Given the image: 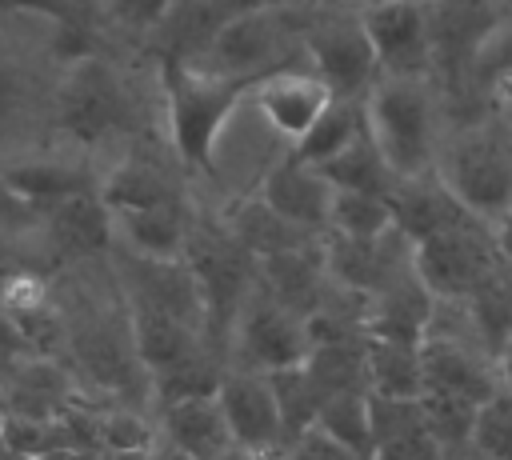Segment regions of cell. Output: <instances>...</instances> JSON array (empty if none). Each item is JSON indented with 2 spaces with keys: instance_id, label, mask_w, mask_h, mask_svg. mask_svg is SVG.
<instances>
[{
  "instance_id": "cell-1",
  "label": "cell",
  "mask_w": 512,
  "mask_h": 460,
  "mask_svg": "<svg viewBox=\"0 0 512 460\" xmlns=\"http://www.w3.org/2000/svg\"><path fill=\"white\" fill-rule=\"evenodd\" d=\"M160 76V132L188 176L212 172L220 156V140L232 116L248 104L244 80L212 76L192 64L156 68Z\"/></svg>"
},
{
  "instance_id": "cell-2",
  "label": "cell",
  "mask_w": 512,
  "mask_h": 460,
  "mask_svg": "<svg viewBox=\"0 0 512 460\" xmlns=\"http://www.w3.org/2000/svg\"><path fill=\"white\" fill-rule=\"evenodd\" d=\"M364 116L396 180H420L436 172L452 124L432 76H380L364 96Z\"/></svg>"
},
{
  "instance_id": "cell-3",
  "label": "cell",
  "mask_w": 512,
  "mask_h": 460,
  "mask_svg": "<svg viewBox=\"0 0 512 460\" xmlns=\"http://www.w3.org/2000/svg\"><path fill=\"white\" fill-rule=\"evenodd\" d=\"M48 112L56 120V132L88 160L108 140L124 148L136 124L128 76L116 68V60L104 56V48L60 64L52 96H48Z\"/></svg>"
},
{
  "instance_id": "cell-4",
  "label": "cell",
  "mask_w": 512,
  "mask_h": 460,
  "mask_svg": "<svg viewBox=\"0 0 512 460\" xmlns=\"http://www.w3.org/2000/svg\"><path fill=\"white\" fill-rule=\"evenodd\" d=\"M304 28H308V0L248 8L220 28L204 60L192 68L256 84L280 68L304 64Z\"/></svg>"
},
{
  "instance_id": "cell-5",
  "label": "cell",
  "mask_w": 512,
  "mask_h": 460,
  "mask_svg": "<svg viewBox=\"0 0 512 460\" xmlns=\"http://www.w3.org/2000/svg\"><path fill=\"white\" fill-rule=\"evenodd\" d=\"M304 64L332 88L336 100H364L380 80V60L356 0H308Z\"/></svg>"
},
{
  "instance_id": "cell-6",
  "label": "cell",
  "mask_w": 512,
  "mask_h": 460,
  "mask_svg": "<svg viewBox=\"0 0 512 460\" xmlns=\"http://www.w3.org/2000/svg\"><path fill=\"white\" fill-rule=\"evenodd\" d=\"M416 272L436 300H468L508 268L496 244V228L480 216H468L456 228H444L416 244Z\"/></svg>"
},
{
  "instance_id": "cell-7",
  "label": "cell",
  "mask_w": 512,
  "mask_h": 460,
  "mask_svg": "<svg viewBox=\"0 0 512 460\" xmlns=\"http://www.w3.org/2000/svg\"><path fill=\"white\" fill-rule=\"evenodd\" d=\"M224 356H228V368H248L264 376L300 368L312 356V328L304 316H296L292 308L276 304L256 288L244 300L240 316L232 320Z\"/></svg>"
},
{
  "instance_id": "cell-8",
  "label": "cell",
  "mask_w": 512,
  "mask_h": 460,
  "mask_svg": "<svg viewBox=\"0 0 512 460\" xmlns=\"http://www.w3.org/2000/svg\"><path fill=\"white\" fill-rule=\"evenodd\" d=\"M332 100H336L332 88L308 64L280 68V72H272V76H264V80H256L248 88V108L288 148H296L312 132V124L324 116V108Z\"/></svg>"
},
{
  "instance_id": "cell-9",
  "label": "cell",
  "mask_w": 512,
  "mask_h": 460,
  "mask_svg": "<svg viewBox=\"0 0 512 460\" xmlns=\"http://www.w3.org/2000/svg\"><path fill=\"white\" fill-rule=\"evenodd\" d=\"M224 420L232 428L236 452L248 456H284L288 452V432L280 420V404L272 392V380L264 372L248 368H228L216 392Z\"/></svg>"
},
{
  "instance_id": "cell-10",
  "label": "cell",
  "mask_w": 512,
  "mask_h": 460,
  "mask_svg": "<svg viewBox=\"0 0 512 460\" xmlns=\"http://www.w3.org/2000/svg\"><path fill=\"white\" fill-rule=\"evenodd\" d=\"M4 376V408L0 416H24V420H60L84 400L80 376L60 356H20L12 364H0Z\"/></svg>"
},
{
  "instance_id": "cell-11",
  "label": "cell",
  "mask_w": 512,
  "mask_h": 460,
  "mask_svg": "<svg viewBox=\"0 0 512 460\" xmlns=\"http://www.w3.org/2000/svg\"><path fill=\"white\" fill-rule=\"evenodd\" d=\"M364 28L380 60V76H432L428 0H384L364 8Z\"/></svg>"
},
{
  "instance_id": "cell-12",
  "label": "cell",
  "mask_w": 512,
  "mask_h": 460,
  "mask_svg": "<svg viewBox=\"0 0 512 460\" xmlns=\"http://www.w3.org/2000/svg\"><path fill=\"white\" fill-rule=\"evenodd\" d=\"M44 244L56 272L68 264L108 260L116 248V236H112V212L100 200V192H84L44 208Z\"/></svg>"
},
{
  "instance_id": "cell-13",
  "label": "cell",
  "mask_w": 512,
  "mask_h": 460,
  "mask_svg": "<svg viewBox=\"0 0 512 460\" xmlns=\"http://www.w3.org/2000/svg\"><path fill=\"white\" fill-rule=\"evenodd\" d=\"M256 196H264L280 216H288L292 224L324 236L328 232V216H332V196L336 188L328 184V176L304 160H296L292 152H284L276 164L264 168V176L256 180Z\"/></svg>"
},
{
  "instance_id": "cell-14",
  "label": "cell",
  "mask_w": 512,
  "mask_h": 460,
  "mask_svg": "<svg viewBox=\"0 0 512 460\" xmlns=\"http://www.w3.org/2000/svg\"><path fill=\"white\" fill-rule=\"evenodd\" d=\"M256 288L264 296H272L276 304L292 308L296 316L312 320V312L324 304V296L332 288L328 260H324V236L304 244V248L256 260Z\"/></svg>"
},
{
  "instance_id": "cell-15",
  "label": "cell",
  "mask_w": 512,
  "mask_h": 460,
  "mask_svg": "<svg viewBox=\"0 0 512 460\" xmlns=\"http://www.w3.org/2000/svg\"><path fill=\"white\" fill-rule=\"evenodd\" d=\"M156 428H160V440H168L172 448H180L192 460H228L236 452L232 428H228L216 396H196V400L160 408Z\"/></svg>"
},
{
  "instance_id": "cell-16",
  "label": "cell",
  "mask_w": 512,
  "mask_h": 460,
  "mask_svg": "<svg viewBox=\"0 0 512 460\" xmlns=\"http://www.w3.org/2000/svg\"><path fill=\"white\" fill-rule=\"evenodd\" d=\"M220 216H224L228 232L236 236V244H240L248 256H256V260H268V256H280V252H292V248H304V244L320 240L316 232H308V228L292 224L288 216H280V212H276L264 196H256V192H244V196L224 200Z\"/></svg>"
},
{
  "instance_id": "cell-17",
  "label": "cell",
  "mask_w": 512,
  "mask_h": 460,
  "mask_svg": "<svg viewBox=\"0 0 512 460\" xmlns=\"http://www.w3.org/2000/svg\"><path fill=\"white\" fill-rule=\"evenodd\" d=\"M192 220H196V204L112 212V236L120 252L148 256V260H184Z\"/></svg>"
},
{
  "instance_id": "cell-18",
  "label": "cell",
  "mask_w": 512,
  "mask_h": 460,
  "mask_svg": "<svg viewBox=\"0 0 512 460\" xmlns=\"http://www.w3.org/2000/svg\"><path fill=\"white\" fill-rule=\"evenodd\" d=\"M392 204V216H396V228L408 236V240H428L444 228H456L460 220H468L472 212L448 192V184L432 172V176H420V180H400L388 196Z\"/></svg>"
},
{
  "instance_id": "cell-19",
  "label": "cell",
  "mask_w": 512,
  "mask_h": 460,
  "mask_svg": "<svg viewBox=\"0 0 512 460\" xmlns=\"http://www.w3.org/2000/svg\"><path fill=\"white\" fill-rule=\"evenodd\" d=\"M364 356H368V392L372 396H404V400L424 396L420 344L388 340V336H368Z\"/></svg>"
},
{
  "instance_id": "cell-20",
  "label": "cell",
  "mask_w": 512,
  "mask_h": 460,
  "mask_svg": "<svg viewBox=\"0 0 512 460\" xmlns=\"http://www.w3.org/2000/svg\"><path fill=\"white\" fill-rule=\"evenodd\" d=\"M368 132V116H364V100H332L324 108V116L312 124V132L288 148L296 160L312 164V168H324L328 160H336L344 148H352L360 136Z\"/></svg>"
},
{
  "instance_id": "cell-21",
  "label": "cell",
  "mask_w": 512,
  "mask_h": 460,
  "mask_svg": "<svg viewBox=\"0 0 512 460\" xmlns=\"http://www.w3.org/2000/svg\"><path fill=\"white\" fill-rule=\"evenodd\" d=\"M328 176L332 188H344V192H372V196H392V188L400 184L396 172L388 168L384 152L376 148L372 132H364L352 148H344L336 160H328L320 168Z\"/></svg>"
},
{
  "instance_id": "cell-22",
  "label": "cell",
  "mask_w": 512,
  "mask_h": 460,
  "mask_svg": "<svg viewBox=\"0 0 512 460\" xmlns=\"http://www.w3.org/2000/svg\"><path fill=\"white\" fill-rule=\"evenodd\" d=\"M392 228H396V216H392L388 196L336 188V196H332V216H328V232L348 236V240H380V236H388Z\"/></svg>"
},
{
  "instance_id": "cell-23",
  "label": "cell",
  "mask_w": 512,
  "mask_h": 460,
  "mask_svg": "<svg viewBox=\"0 0 512 460\" xmlns=\"http://www.w3.org/2000/svg\"><path fill=\"white\" fill-rule=\"evenodd\" d=\"M420 404H424V428L444 448V456L448 460L472 456V424H476L480 404L460 400V396H440V392H424Z\"/></svg>"
},
{
  "instance_id": "cell-24",
  "label": "cell",
  "mask_w": 512,
  "mask_h": 460,
  "mask_svg": "<svg viewBox=\"0 0 512 460\" xmlns=\"http://www.w3.org/2000/svg\"><path fill=\"white\" fill-rule=\"evenodd\" d=\"M272 392H276V404H280V420H284V432H288V444L296 436H304L308 428H316L320 420V408H324V392L320 384L312 380V372L300 364V368H284V372H272Z\"/></svg>"
},
{
  "instance_id": "cell-25",
  "label": "cell",
  "mask_w": 512,
  "mask_h": 460,
  "mask_svg": "<svg viewBox=\"0 0 512 460\" xmlns=\"http://www.w3.org/2000/svg\"><path fill=\"white\" fill-rule=\"evenodd\" d=\"M320 432H328L332 440L356 448V452H368L372 456V428H368V392H336L324 400L320 408V420H316Z\"/></svg>"
},
{
  "instance_id": "cell-26",
  "label": "cell",
  "mask_w": 512,
  "mask_h": 460,
  "mask_svg": "<svg viewBox=\"0 0 512 460\" xmlns=\"http://www.w3.org/2000/svg\"><path fill=\"white\" fill-rule=\"evenodd\" d=\"M472 456L476 460H512V392H496L476 408L472 424Z\"/></svg>"
},
{
  "instance_id": "cell-27",
  "label": "cell",
  "mask_w": 512,
  "mask_h": 460,
  "mask_svg": "<svg viewBox=\"0 0 512 460\" xmlns=\"http://www.w3.org/2000/svg\"><path fill=\"white\" fill-rule=\"evenodd\" d=\"M368 428H372V448L392 444L400 436L424 432V404L404 400V396H372L368 392Z\"/></svg>"
},
{
  "instance_id": "cell-28",
  "label": "cell",
  "mask_w": 512,
  "mask_h": 460,
  "mask_svg": "<svg viewBox=\"0 0 512 460\" xmlns=\"http://www.w3.org/2000/svg\"><path fill=\"white\" fill-rule=\"evenodd\" d=\"M172 4L176 0H104V20H108V32H120L144 44V36L172 12Z\"/></svg>"
},
{
  "instance_id": "cell-29",
  "label": "cell",
  "mask_w": 512,
  "mask_h": 460,
  "mask_svg": "<svg viewBox=\"0 0 512 460\" xmlns=\"http://www.w3.org/2000/svg\"><path fill=\"white\" fill-rule=\"evenodd\" d=\"M44 228V212L36 204H28L0 172V244L4 240H28V236H40Z\"/></svg>"
},
{
  "instance_id": "cell-30",
  "label": "cell",
  "mask_w": 512,
  "mask_h": 460,
  "mask_svg": "<svg viewBox=\"0 0 512 460\" xmlns=\"http://www.w3.org/2000/svg\"><path fill=\"white\" fill-rule=\"evenodd\" d=\"M32 92L36 88H32V76L20 64V56H8V48H0V124L24 116L32 104Z\"/></svg>"
},
{
  "instance_id": "cell-31",
  "label": "cell",
  "mask_w": 512,
  "mask_h": 460,
  "mask_svg": "<svg viewBox=\"0 0 512 460\" xmlns=\"http://www.w3.org/2000/svg\"><path fill=\"white\" fill-rule=\"evenodd\" d=\"M284 460H372V456H368V452H356V448H348V444H340V440H332V436L320 432V428H308L304 436H296V440L288 444Z\"/></svg>"
},
{
  "instance_id": "cell-32",
  "label": "cell",
  "mask_w": 512,
  "mask_h": 460,
  "mask_svg": "<svg viewBox=\"0 0 512 460\" xmlns=\"http://www.w3.org/2000/svg\"><path fill=\"white\" fill-rule=\"evenodd\" d=\"M372 460H448V456L424 428V432H412V436H400L392 444L372 448Z\"/></svg>"
},
{
  "instance_id": "cell-33",
  "label": "cell",
  "mask_w": 512,
  "mask_h": 460,
  "mask_svg": "<svg viewBox=\"0 0 512 460\" xmlns=\"http://www.w3.org/2000/svg\"><path fill=\"white\" fill-rule=\"evenodd\" d=\"M20 356H32V344H28V336H24L20 320H16V312L0 300V364H12V360H20Z\"/></svg>"
},
{
  "instance_id": "cell-34",
  "label": "cell",
  "mask_w": 512,
  "mask_h": 460,
  "mask_svg": "<svg viewBox=\"0 0 512 460\" xmlns=\"http://www.w3.org/2000/svg\"><path fill=\"white\" fill-rule=\"evenodd\" d=\"M496 228V244H500V256H504V268L512 272V208L492 224Z\"/></svg>"
},
{
  "instance_id": "cell-35",
  "label": "cell",
  "mask_w": 512,
  "mask_h": 460,
  "mask_svg": "<svg viewBox=\"0 0 512 460\" xmlns=\"http://www.w3.org/2000/svg\"><path fill=\"white\" fill-rule=\"evenodd\" d=\"M148 460H192V456H184L180 448H172L168 440H156L152 444V452H148Z\"/></svg>"
},
{
  "instance_id": "cell-36",
  "label": "cell",
  "mask_w": 512,
  "mask_h": 460,
  "mask_svg": "<svg viewBox=\"0 0 512 460\" xmlns=\"http://www.w3.org/2000/svg\"><path fill=\"white\" fill-rule=\"evenodd\" d=\"M500 384H504V392H512V340L500 352Z\"/></svg>"
},
{
  "instance_id": "cell-37",
  "label": "cell",
  "mask_w": 512,
  "mask_h": 460,
  "mask_svg": "<svg viewBox=\"0 0 512 460\" xmlns=\"http://www.w3.org/2000/svg\"><path fill=\"white\" fill-rule=\"evenodd\" d=\"M356 4H360V8H368V4H384V0H356Z\"/></svg>"
},
{
  "instance_id": "cell-38",
  "label": "cell",
  "mask_w": 512,
  "mask_h": 460,
  "mask_svg": "<svg viewBox=\"0 0 512 460\" xmlns=\"http://www.w3.org/2000/svg\"><path fill=\"white\" fill-rule=\"evenodd\" d=\"M0 408H4V376H0Z\"/></svg>"
},
{
  "instance_id": "cell-39",
  "label": "cell",
  "mask_w": 512,
  "mask_h": 460,
  "mask_svg": "<svg viewBox=\"0 0 512 460\" xmlns=\"http://www.w3.org/2000/svg\"><path fill=\"white\" fill-rule=\"evenodd\" d=\"M0 448H8V444H4V432H0Z\"/></svg>"
},
{
  "instance_id": "cell-40",
  "label": "cell",
  "mask_w": 512,
  "mask_h": 460,
  "mask_svg": "<svg viewBox=\"0 0 512 460\" xmlns=\"http://www.w3.org/2000/svg\"><path fill=\"white\" fill-rule=\"evenodd\" d=\"M460 460H476V456H460Z\"/></svg>"
}]
</instances>
